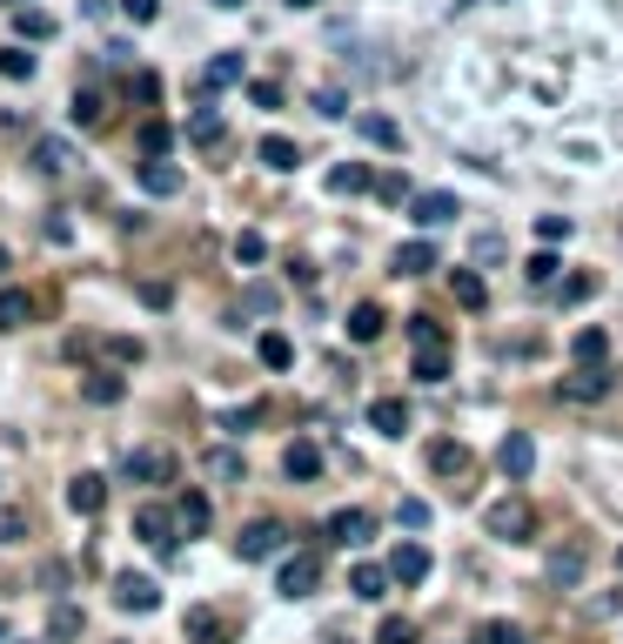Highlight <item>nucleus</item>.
I'll use <instances>...</instances> for the list:
<instances>
[{
    "mask_svg": "<svg viewBox=\"0 0 623 644\" xmlns=\"http://www.w3.org/2000/svg\"><path fill=\"white\" fill-rule=\"evenodd\" d=\"M202 470H208V476H222V483H235L248 463H241V450H235V443H208V450H202Z\"/></svg>",
    "mask_w": 623,
    "mask_h": 644,
    "instance_id": "26",
    "label": "nucleus"
},
{
    "mask_svg": "<svg viewBox=\"0 0 623 644\" xmlns=\"http://www.w3.org/2000/svg\"><path fill=\"white\" fill-rule=\"evenodd\" d=\"M537 235H544V242H563V235H570V215H537Z\"/></svg>",
    "mask_w": 623,
    "mask_h": 644,
    "instance_id": "55",
    "label": "nucleus"
},
{
    "mask_svg": "<svg viewBox=\"0 0 623 644\" xmlns=\"http://www.w3.org/2000/svg\"><path fill=\"white\" fill-rule=\"evenodd\" d=\"M14 34H21V41H47V34H54V14H41V8H14Z\"/></svg>",
    "mask_w": 623,
    "mask_h": 644,
    "instance_id": "38",
    "label": "nucleus"
},
{
    "mask_svg": "<svg viewBox=\"0 0 623 644\" xmlns=\"http://www.w3.org/2000/svg\"><path fill=\"white\" fill-rule=\"evenodd\" d=\"M409 343H416V350H442L450 336H442V322H436L429 309H416V315H409Z\"/></svg>",
    "mask_w": 623,
    "mask_h": 644,
    "instance_id": "34",
    "label": "nucleus"
},
{
    "mask_svg": "<svg viewBox=\"0 0 623 644\" xmlns=\"http://www.w3.org/2000/svg\"><path fill=\"white\" fill-rule=\"evenodd\" d=\"M476 644H529V637H523V624H516V618H490Z\"/></svg>",
    "mask_w": 623,
    "mask_h": 644,
    "instance_id": "45",
    "label": "nucleus"
},
{
    "mask_svg": "<svg viewBox=\"0 0 623 644\" xmlns=\"http://www.w3.org/2000/svg\"><path fill=\"white\" fill-rule=\"evenodd\" d=\"M429 470H436V476H463V470H470V450H463L456 437H436V443H429Z\"/></svg>",
    "mask_w": 623,
    "mask_h": 644,
    "instance_id": "23",
    "label": "nucleus"
},
{
    "mask_svg": "<svg viewBox=\"0 0 623 644\" xmlns=\"http://www.w3.org/2000/svg\"><path fill=\"white\" fill-rule=\"evenodd\" d=\"M0 644H8V618H0Z\"/></svg>",
    "mask_w": 623,
    "mask_h": 644,
    "instance_id": "61",
    "label": "nucleus"
},
{
    "mask_svg": "<svg viewBox=\"0 0 623 644\" xmlns=\"http://www.w3.org/2000/svg\"><path fill=\"white\" fill-rule=\"evenodd\" d=\"M329 644H355V637H329Z\"/></svg>",
    "mask_w": 623,
    "mask_h": 644,
    "instance_id": "63",
    "label": "nucleus"
},
{
    "mask_svg": "<svg viewBox=\"0 0 623 644\" xmlns=\"http://www.w3.org/2000/svg\"><path fill=\"white\" fill-rule=\"evenodd\" d=\"M315 584H322V557H315V550L282 557V571H276V591H282V598H309Z\"/></svg>",
    "mask_w": 623,
    "mask_h": 644,
    "instance_id": "7",
    "label": "nucleus"
},
{
    "mask_svg": "<svg viewBox=\"0 0 623 644\" xmlns=\"http://www.w3.org/2000/svg\"><path fill=\"white\" fill-rule=\"evenodd\" d=\"M389 564H355V571H348V591L355 598H363V604H376V598H389Z\"/></svg>",
    "mask_w": 623,
    "mask_h": 644,
    "instance_id": "21",
    "label": "nucleus"
},
{
    "mask_svg": "<svg viewBox=\"0 0 623 644\" xmlns=\"http://www.w3.org/2000/svg\"><path fill=\"white\" fill-rule=\"evenodd\" d=\"M74 161H80V154H74L67 135H41V141H34V169H41V175H67Z\"/></svg>",
    "mask_w": 623,
    "mask_h": 644,
    "instance_id": "20",
    "label": "nucleus"
},
{
    "mask_svg": "<svg viewBox=\"0 0 623 644\" xmlns=\"http://www.w3.org/2000/svg\"><path fill=\"white\" fill-rule=\"evenodd\" d=\"M616 571H623V544H616Z\"/></svg>",
    "mask_w": 623,
    "mask_h": 644,
    "instance_id": "62",
    "label": "nucleus"
},
{
    "mask_svg": "<svg viewBox=\"0 0 623 644\" xmlns=\"http://www.w3.org/2000/svg\"><path fill=\"white\" fill-rule=\"evenodd\" d=\"M121 476L128 483H174V457L168 450H128L121 457Z\"/></svg>",
    "mask_w": 623,
    "mask_h": 644,
    "instance_id": "10",
    "label": "nucleus"
},
{
    "mask_svg": "<svg viewBox=\"0 0 623 644\" xmlns=\"http://www.w3.org/2000/svg\"><path fill=\"white\" fill-rule=\"evenodd\" d=\"M282 550H289V530H282L276 517H255V524H248V530L235 537V557H241V564H261V557H282Z\"/></svg>",
    "mask_w": 623,
    "mask_h": 644,
    "instance_id": "4",
    "label": "nucleus"
},
{
    "mask_svg": "<svg viewBox=\"0 0 623 644\" xmlns=\"http://www.w3.org/2000/svg\"><path fill=\"white\" fill-rule=\"evenodd\" d=\"M241 74H248V54H241V47H222V54L202 67V88H208V95H222V88H235Z\"/></svg>",
    "mask_w": 623,
    "mask_h": 644,
    "instance_id": "17",
    "label": "nucleus"
},
{
    "mask_svg": "<svg viewBox=\"0 0 623 644\" xmlns=\"http://www.w3.org/2000/svg\"><path fill=\"white\" fill-rule=\"evenodd\" d=\"M41 315V296L21 289V282H0V330H28V322Z\"/></svg>",
    "mask_w": 623,
    "mask_h": 644,
    "instance_id": "11",
    "label": "nucleus"
},
{
    "mask_svg": "<svg viewBox=\"0 0 623 644\" xmlns=\"http://www.w3.org/2000/svg\"><path fill=\"white\" fill-rule=\"evenodd\" d=\"M389 269H396V276H429V269H442V256H436L429 235H416V242H402V249L389 256Z\"/></svg>",
    "mask_w": 623,
    "mask_h": 644,
    "instance_id": "18",
    "label": "nucleus"
},
{
    "mask_svg": "<svg viewBox=\"0 0 623 644\" xmlns=\"http://www.w3.org/2000/svg\"><path fill=\"white\" fill-rule=\"evenodd\" d=\"M135 537H141L148 550H161V557L182 550V524H174L168 504H141V511H135Z\"/></svg>",
    "mask_w": 623,
    "mask_h": 644,
    "instance_id": "2",
    "label": "nucleus"
},
{
    "mask_svg": "<svg viewBox=\"0 0 623 644\" xmlns=\"http://www.w3.org/2000/svg\"><path fill=\"white\" fill-rule=\"evenodd\" d=\"M309 108H315L322 121H342V115H348V95H342V88H315V101H309Z\"/></svg>",
    "mask_w": 623,
    "mask_h": 644,
    "instance_id": "47",
    "label": "nucleus"
},
{
    "mask_svg": "<svg viewBox=\"0 0 623 644\" xmlns=\"http://www.w3.org/2000/svg\"><path fill=\"white\" fill-rule=\"evenodd\" d=\"M168 511H174V524H182V544L215 530V497L202 491V483H189V491H174V504H168Z\"/></svg>",
    "mask_w": 623,
    "mask_h": 644,
    "instance_id": "3",
    "label": "nucleus"
},
{
    "mask_svg": "<svg viewBox=\"0 0 623 644\" xmlns=\"http://www.w3.org/2000/svg\"><path fill=\"white\" fill-rule=\"evenodd\" d=\"M121 389H128V383H121L115 369H95V376L80 383V396H87V402H121Z\"/></svg>",
    "mask_w": 623,
    "mask_h": 644,
    "instance_id": "37",
    "label": "nucleus"
},
{
    "mask_svg": "<svg viewBox=\"0 0 623 644\" xmlns=\"http://www.w3.org/2000/svg\"><path fill=\"white\" fill-rule=\"evenodd\" d=\"M496 470H503L509 483H523L529 470H537V443H529V430H509V437L496 443Z\"/></svg>",
    "mask_w": 623,
    "mask_h": 644,
    "instance_id": "8",
    "label": "nucleus"
},
{
    "mask_svg": "<svg viewBox=\"0 0 623 644\" xmlns=\"http://www.w3.org/2000/svg\"><path fill=\"white\" fill-rule=\"evenodd\" d=\"M8 269H14V262H8V249H0V282H8Z\"/></svg>",
    "mask_w": 623,
    "mask_h": 644,
    "instance_id": "60",
    "label": "nucleus"
},
{
    "mask_svg": "<svg viewBox=\"0 0 623 644\" xmlns=\"http://www.w3.org/2000/svg\"><path fill=\"white\" fill-rule=\"evenodd\" d=\"M34 47L28 41H8V47H0V74H8V80H34Z\"/></svg>",
    "mask_w": 623,
    "mask_h": 644,
    "instance_id": "30",
    "label": "nucleus"
},
{
    "mask_svg": "<svg viewBox=\"0 0 623 644\" xmlns=\"http://www.w3.org/2000/svg\"><path fill=\"white\" fill-rule=\"evenodd\" d=\"M557 276H563V256H557V249H537V256L523 262V282H529V289H557Z\"/></svg>",
    "mask_w": 623,
    "mask_h": 644,
    "instance_id": "27",
    "label": "nucleus"
},
{
    "mask_svg": "<svg viewBox=\"0 0 623 644\" xmlns=\"http://www.w3.org/2000/svg\"><path fill=\"white\" fill-rule=\"evenodd\" d=\"M369 189H376V202H389V208H409V195H416V189H409V175H396V169H389V175H376Z\"/></svg>",
    "mask_w": 623,
    "mask_h": 644,
    "instance_id": "41",
    "label": "nucleus"
},
{
    "mask_svg": "<svg viewBox=\"0 0 623 644\" xmlns=\"http://www.w3.org/2000/svg\"><path fill=\"white\" fill-rule=\"evenodd\" d=\"M255 356H261V369H289V363H296V343H289L282 330H261V336H255Z\"/></svg>",
    "mask_w": 623,
    "mask_h": 644,
    "instance_id": "24",
    "label": "nucleus"
},
{
    "mask_svg": "<svg viewBox=\"0 0 623 644\" xmlns=\"http://www.w3.org/2000/svg\"><path fill=\"white\" fill-rule=\"evenodd\" d=\"M168 148H174V128L168 121H141V154L148 161H168Z\"/></svg>",
    "mask_w": 623,
    "mask_h": 644,
    "instance_id": "40",
    "label": "nucleus"
},
{
    "mask_svg": "<svg viewBox=\"0 0 623 644\" xmlns=\"http://www.w3.org/2000/svg\"><path fill=\"white\" fill-rule=\"evenodd\" d=\"M261 256H269V235H261V228H241V235H235V262H241V269H255Z\"/></svg>",
    "mask_w": 623,
    "mask_h": 644,
    "instance_id": "43",
    "label": "nucleus"
},
{
    "mask_svg": "<svg viewBox=\"0 0 623 644\" xmlns=\"http://www.w3.org/2000/svg\"><path fill=\"white\" fill-rule=\"evenodd\" d=\"M255 161H261V169H269V175H296V169H302V148H296L289 135H261Z\"/></svg>",
    "mask_w": 623,
    "mask_h": 644,
    "instance_id": "16",
    "label": "nucleus"
},
{
    "mask_svg": "<svg viewBox=\"0 0 623 644\" xmlns=\"http://www.w3.org/2000/svg\"><path fill=\"white\" fill-rule=\"evenodd\" d=\"M47 637H80V604H61V611L47 618Z\"/></svg>",
    "mask_w": 623,
    "mask_h": 644,
    "instance_id": "50",
    "label": "nucleus"
},
{
    "mask_svg": "<svg viewBox=\"0 0 623 644\" xmlns=\"http://www.w3.org/2000/svg\"><path fill=\"white\" fill-rule=\"evenodd\" d=\"M141 189L148 195H182V169H168V161H141Z\"/></svg>",
    "mask_w": 623,
    "mask_h": 644,
    "instance_id": "31",
    "label": "nucleus"
},
{
    "mask_svg": "<svg viewBox=\"0 0 623 644\" xmlns=\"http://www.w3.org/2000/svg\"><path fill=\"white\" fill-rule=\"evenodd\" d=\"M450 296H456L463 309H483V302H490V282H483L476 269H456V276H450Z\"/></svg>",
    "mask_w": 623,
    "mask_h": 644,
    "instance_id": "32",
    "label": "nucleus"
},
{
    "mask_svg": "<svg viewBox=\"0 0 623 644\" xmlns=\"http://www.w3.org/2000/svg\"><path fill=\"white\" fill-rule=\"evenodd\" d=\"M389 578H396V584H429V550H422L416 537H402V544L389 550Z\"/></svg>",
    "mask_w": 623,
    "mask_h": 644,
    "instance_id": "13",
    "label": "nucleus"
},
{
    "mask_svg": "<svg viewBox=\"0 0 623 644\" xmlns=\"http://www.w3.org/2000/svg\"><path fill=\"white\" fill-rule=\"evenodd\" d=\"M570 350H577V363H603V350H610V343H603V330L590 322V330H577V343H570Z\"/></svg>",
    "mask_w": 623,
    "mask_h": 644,
    "instance_id": "46",
    "label": "nucleus"
},
{
    "mask_svg": "<svg viewBox=\"0 0 623 644\" xmlns=\"http://www.w3.org/2000/svg\"><path fill=\"white\" fill-rule=\"evenodd\" d=\"M248 101L269 115V108H282V88H276V80H248Z\"/></svg>",
    "mask_w": 623,
    "mask_h": 644,
    "instance_id": "52",
    "label": "nucleus"
},
{
    "mask_svg": "<svg viewBox=\"0 0 623 644\" xmlns=\"http://www.w3.org/2000/svg\"><path fill=\"white\" fill-rule=\"evenodd\" d=\"M101 350H108V356H115V363H141V343H135V336H108V343H101Z\"/></svg>",
    "mask_w": 623,
    "mask_h": 644,
    "instance_id": "53",
    "label": "nucleus"
},
{
    "mask_svg": "<svg viewBox=\"0 0 623 644\" xmlns=\"http://www.w3.org/2000/svg\"><path fill=\"white\" fill-rule=\"evenodd\" d=\"M115 8H121L135 28H154V21H161V0H115Z\"/></svg>",
    "mask_w": 623,
    "mask_h": 644,
    "instance_id": "48",
    "label": "nucleus"
},
{
    "mask_svg": "<svg viewBox=\"0 0 623 644\" xmlns=\"http://www.w3.org/2000/svg\"><path fill=\"white\" fill-rule=\"evenodd\" d=\"M369 182H376V175L363 169V161H335V169L322 175V189H329V195H363Z\"/></svg>",
    "mask_w": 623,
    "mask_h": 644,
    "instance_id": "22",
    "label": "nucleus"
},
{
    "mask_svg": "<svg viewBox=\"0 0 623 644\" xmlns=\"http://www.w3.org/2000/svg\"><path fill=\"white\" fill-rule=\"evenodd\" d=\"M255 423H261V402H241V410H222L215 417V430H228V437H248Z\"/></svg>",
    "mask_w": 623,
    "mask_h": 644,
    "instance_id": "42",
    "label": "nucleus"
},
{
    "mask_svg": "<svg viewBox=\"0 0 623 644\" xmlns=\"http://www.w3.org/2000/svg\"><path fill=\"white\" fill-rule=\"evenodd\" d=\"M456 215H463V202H456L450 189H422V195H409V222H416L422 235H429V228H450Z\"/></svg>",
    "mask_w": 623,
    "mask_h": 644,
    "instance_id": "5",
    "label": "nucleus"
},
{
    "mask_svg": "<svg viewBox=\"0 0 623 644\" xmlns=\"http://www.w3.org/2000/svg\"><path fill=\"white\" fill-rule=\"evenodd\" d=\"M329 537L348 544V550H363V544L376 537V517H369V511H355V504H342V511L329 517Z\"/></svg>",
    "mask_w": 623,
    "mask_h": 644,
    "instance_id": "12",
    "label": "nucleus"
},
{
    "mask_svg": "<svg viewBox=\"0 0 623 644\" xmlns=\"http://www.w3.org/2000/svg\"><path fill=\"white\" fill-rule=\"evenodd\" d=\"M67 511L101 517V511H108V476H101V470H80V476L67 483Z\"/></svg>",
    "mask_w": 623,
    "mask_h": 644,
    "instance_id": "9",
    "label": "nucleus"
},
{
    "mask_svg": "<svg viewBox=\"0 0 623 644\" xmlns=\"http://www.w3.org/2000/svg\"><path fill=\"white\" fill-rule=\"evenodd\" d=\"M215 8H222V14H235V8H248V0H215Z\"/></svg>",
    "mask_w": 623,
    "mask_h": 644,
    "instance_id": "57",
    "label": "nucleus"
},
{
    "mask_svg": "<svg viewBox=\"0 0 623 644\" xmlns=\"http://www.w3.org/2000/svg\"><path fill=\"white\" fill-rule=\"evenodd\" d=\"M14 8H28V0H0V14H14Z\"/></svg>",
    "mask_w": 623,
    "mask_h": 644,
    "instance_id": "58",
    "label": "nucleus"
},
{
    "mask_svg": "<svg viewBox=\"0 0 623 644\" xmlns=\"http://www.w3.org/2000/svg\"><path fill=\"white\" fill-rule=\"evenodd\" d=\"M128 95H135V101H154V95H161V80H154V74H135V80H128Z\"/></svg>",
    "mask_w": 623,
    "mask_h": 644,
    "instance_id": "56",
    "label": "nucleus"
},
{
    "mask_svg": "<svg viewBox=\"0 0 623 644\" xmlns=\"http://www.w3.org/2000/svg\"><path fill=\"white\" fill-rule=\"evenodd\" d=\"M416 383H450V343H442V350H416Z\"/></svg>",
    "mask_w": 623,
    "mask_h": 644,
    "instance_id": "35",
    "label": "nucleus"
},
{
    "mask_svg": "<svg viewBox=\"0 0 623 644\" xmlns=\"http://www.w3.org/2000/svg\"><path fill=\"white\" fill-rule=\"evenodd\" d=\"M383 330H389V309H383V302H355V309H348V343H355V350L376 343Z\"/></svg>",
    "mask_w": 623,
    "mask_h": 644,
    "instance_id": "19",
    "label": "nucleus"
},
{
    "mask_svg": "<svg viewBox=\"0 0 623 644\" xmlns=\"http://www.w3.org/2000/svg\"><path fill=\"white\" fill-rule=\"evenodd\" d=\"M189 637H195V644H222V637H228V624H222L208 604H195V611H189Z\"/></svg>",
    "mask_w": 623,
    "mask_h": 644,
    "instance_id": "36",
    "label": "nucleus"
},
{
    "mask_svg": "<svg viewBox=\"0 0 623 644\" xmlns=\"http://www.w3.org/2000/svg\"><path fill=\"white\" fill-rule=\"evenodd\" d=\"M355 135H363L369 148H389V154L402 148V128H396L389 115H363V121H355Z\"/></svg>",
    "mask_w": 623,
    "mask_h": 644,
    "instance_id": "28",
    "label": "nucleus"
},
{
    "mask_svg": "<svg viewBox=\"0 0 623 644\" xmlns=\"http://www.w3.org/2000/svg\"><path fill=\"white\" fill-rule=\"evenodd\" d=\"M557 296H563V302H590V296H597V276H590V269H577V276H557Z\"/></svg>",
    "mask_w": 623,
    "mask_h": 644,
    "instance_id": "44",
    "label": "nucleus"
},
{
    "mask_svg": "<svg viewBox=\"0 0 623 644\" xmlns=\"http://www.w3.org/2000/svg\"><path fill=\"white\" fill-rule=\"evenodd\" d=\"M369 430L389 437V443L409 437V402H402V396H376V402H369Z\"/></svg>",
    "mask_w": 623,
    "mask_h": 644,
    "instance_id": "15",
    "label": "nucleus"
},
{
    "mask_svg": "<svg viewBox=\"0 0 623 644\" xmlns=\"http://www.w3.org/2000/svg\"><path fill=\"white\" fill-rule=\"evenodd\" d=\"M603 389H610V376H603V363H583V369H577V376L563 383V396H570V402H597Z\"/></svg>",
    "mask_w": 623,
    "mask_h": 644,
    "instance_id": "25",
    "label": "nucleus"
},
{
    "mask_svg": "<svg viewBox=\"0 0 623 644\" xmlns=\"http://www.w3.org/2000/svg\"><path fill=\"white\" fill-rule=\"evenodd\" d=\"M115 604L128 618H148V611H161V584L148 571H115Z\"/></svg>",
    "mask_w": 623,
    "mask_h": 644,
    "instance_id": "6",
    "label": "nucleus"
},
{
    "mask_svg": "<svg viewBox=\"0 0 623 644\" xmlns=\"http://www.w3.org/2000/svg\"><path fill=\"white\" fill-rule=\"evenodd\" d=\"M376 644H416V624L409 618H383L376 624Z\"/></svg>",
    "mask_w": 623,
    "mask_h": 644,
    "instance_id": "51",
    "label": "nucleus"
},
{
    "mask_svg": "<svg viewBox=\"0 0 623 644\" xmlns=\"http://www.w3.org/2000/svg\"><path fill=\"white\" fill-rule=\"evenodd\" d=\"M67 115H74V128H101V121H108V101H101V95H95V88H80V95H74V108H67Z\"/></svg>",
    "mask_w": 623,
    "mask_h": 644,
    "instance_id": "33",
    "label": "nucleus"
},
{
    "mask_svg": "<svg viewBox=\"0 0 623 644\" xmlns=\"http://www.w3.org/2000/svg\"><path fill=\"white\" fill-rule=\"evenodd\" d=\"M483 530L503 537V544H529V537H537V504H529V497H496L483 511Z\"/></svg>",
    "mask_w": 623,
    "mask_h": 644,
    "instance_id": "1",
    "label": "nucleus"
},
{
    "mask_svg": "<svg viewBox=\"0 0 623 644\" xmlns=\"http://www.w3.org/2000/svg\"><path fill=\"white\" fill-rule=\"evenodd\" d=\"M289 8H302V14H309V8H322V0H289Z\"/></svg>",
    "mask_w": 623,
    "mask_h": 644,
    "instance_id": "59",
    "label": "nucleus"
},
{
    "mask_svg": "<svg viewBox=\"0 0 623 644\" xmlns=\"http://www.w3.org/2000/svg\"><path fill=\"white\" fill-rule=\"evenodd\" d=\"M577 578H583V550H577V544H557V550H550V584L570 591Z\"/></svg>",
    "mask_w": 623,
    "mask_h": 644,
    "instance_id": "29",
    "label": "nucleus"
},
{
    "mask_svg": "<svg viewBox=\"0 0 623 644\" xmlns=\"http://www.w3.org/2000/svg\"><path fill=\"white\" fill-rule=\"evenodd\" d=\"M396 524H402V530H429V504H422V497H402V504H396Z\"/></svg>",
    "mask_w": 623,
    "mask_h": 644,
    "instance_id": "49",
    "label": "nucleus"
},
{
    "mask_svg": "<svg viewBox=\"0 0 623 644\" xmlns=\"http://www.w3.org/2000/svg\"><path fill=\"white\" fill-rule=\"evenodd\" d=\"M222 135H228V128H222V115H215V108H202V115L189 121V141H195V148H222Z\"/></svg>",
    "mask_w": 623,
    "mask_h": 644,
    "instance_id": "39",
    "label": "nucleus"
},
{
    "mask_svg": "<svg viewBox=\"0 0 623 644\" xmlns=\"http://www.w3.org/2000/svg\"><path fill=\"white\" fill-rule=\"evenodd\" d=\"M322 463H329V457H322V443H315V437H296V443L282 450L289 483H315V476H322Z\"/></svg>",
    "mask_w": 623,
    "mask_h": 644,
    "instance_id": "14",
    "label": "nucleus"
},
{
    "mask_svg": "<svg viewBox=\"0 0 623 644\" xmlns=\"http://www.w3.org/2000/svg\"><path fill=\"white\" fill-rule=\"evenodd\" d=\"M28 537V517L21 511H0V544H21Z\"/></svg>",
    "mask_w": 623,
    "mask_h": 644,
    "instance_id": "54",
    "label": "nucleus"
}]
</instances>
